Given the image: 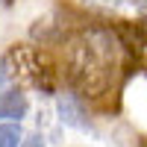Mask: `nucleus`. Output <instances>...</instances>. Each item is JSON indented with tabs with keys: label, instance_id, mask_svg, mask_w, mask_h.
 <instances>
[{
	"label": "nucleus",
	"instance_id": "8",
	"mask_svg": "<svg viewBox=\"0 0 147 147\" xmlns=\"http://www.w3.org/2000/svg\"><path fill=\"white\" fill-rule=\"evenodd\" d=\"M6 74H9V68H6L3 62H0V82H3V80H6Z\"/></svg>",
	"mask_w": 147,
	"mask_h": 147
},
{
	"label": "nucleus",
	"instance_id": "6",
	"mask_svg": "<svg viewBox=\"0 0 147 147\" xmlns=\"http://www.w3.org/2000/svg\"><path fill=\"white\" fill-rule=\"evenodd\" d=\"M21 147H44V141H41V136H30Z\"/></svg>",
	"mask_w": 147,
	"mask_h": 147
},
{
	"label": "nucleus",
	"instance_id": "7",
	"mask_svg": "<svg viewBox=\"0 0 147 147\" xmlns=\"http://www.w3.org/2000/svg\"><path fill=\"white\" fill-rule=\"evenodd\" d=\"M127 3H129V6H136V9H144V12H147V0H127Z\"/></svg>",
	"mask_w": 147,
	"mask_h": 147
},
{
	"label": "nucleus",
	"instance_id": "5",
	"mask_svg": "<svg viewBox=\"0 0 147 147\" xmlns=\"http://www.w3.org/2000/svg\"><path fill=\"white\" fill-rule=\"evenodd\" d=\"M18 141H21V127L18 124L0 127V147H18Z\"/></svg>",
	"mask_w": 147,
	"mask_h": 147
},
{
	"label": "nucleus",
	"instance_id": "2",
	"mask_svg": "<svg viewBox=\"0 0 147 147\" xmlns=\"http://www.w3.org/2000/svg\"><path fill=\"white\" fill-rule=\"evenodd\" d=\"M115 35H118V41L124 44L132 56H144L147 53V27H144V24L118 21L115 24Z\"/></svg>",
	"mask_w": 147,
	"mask_h": 147
},
{
	"label": "nucleus",
	"instance_id": "4",
	"mask_svg": "<svg viewBox=\"0 0 147 147\" xmlns=\"http://www.w3.org/2000/svg\"><path fill=\"white\" fill-rule=\"evenodd\" d=\"M27 94H21L18 88L0 91V118L3 121H21L27 115Z\"/></svg>",
	"mask_w": 147,
	"mask_h": 147
},
{
	"label": "nucleus",
	"instance_id": "9",
	"mask_svg": "<svg viewBox=\"0 0 147 147\" xmlns=\"http://www.w3.org/2000/svg\"><path fill=\"white\" fill-rule=\"evenodd\" d=\"M136 147H147V136H141V138L136 141Z\"/></svg>",
	"mask_w": 147,
	"mask_h": 147
},
{
	"label": "nucleus",
	"instance_id": "1",
	"mask_svg": "<svg viewBox=\"0 0 147 147\" xmlns=\"http://www.w3.org/2000/svg\"><path fill=\"white\" fill-rule=\"evenodd\" d=\"M9 71L15 74L18 80H24L32 88H41L50 94L56 88V71H53V62L47 59L41 50L35 47H27V44H15L9 50Z\"/></svg>",
	"mask_w": 147,
	"mask_h": 147
},
{
	"label": "nucleus",
	"instance_id": "3",
	"mask_svg": "<svg viewBox=\"0 0 147 147\" xmlns=\"http://www.w3.org/2000/svg\"><path fill=\"white\" fill-rule=\"evenodd\" d=\"M59 115L68 127H80V129H88V118H85V106L77 94H62L59 97Z\"/></svg>",
	"mask_w": 147,
	"mask_h": 147
}]
</instances>
